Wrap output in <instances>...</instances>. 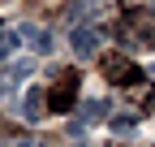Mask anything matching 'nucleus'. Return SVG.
Returning <instances> with one entry per match:
<instances>
[{"label":"nucleus","instance_id":"f257e3e1","mask_svg":"<svg viewBox=\"0 0 155 147\" xmlns=\"http://www.w3.org/2000/svg\"><path fill=\"white\" fill-rule=\"evenodd\" d=\"M69 43H73V56H78V61H86V56H95V52H99V43H104V35L95 30V26H73V35H69Z\"/></svg>","mask_w":155,"mask_h":147},{"label":"nucleus","instance_id":"f03ea898","mask_svg":"<svg viewBox=\"0 0 155 147\" xmlns=\"http://www.w3.org/2000/svg\"><path fill=\"white\" fill-rule=\"evenodd\" d=\"M17 35H26V39H30V48H35V52H43V56L52 52V35H48V30H39V26H22Z\"/></svg>","mask_w":155,"mask_h":147},{"label":"nucleus","instance_id":"7ed1b4c3","mask_svg":"<svg viewBox=\"0 0 155 147\" xmlns=\"http://www.w3.org/2000/svg\"><path fill=\"white\" fill-rule=\"evenodd\" d=\"M104 104H82V117H73V130H82V125H95V121H104Z\"/></svg>","mask_w":155,"mask_h":147},{"label":"nucleus","instance_id":"20e7f679","mask_svg":"<svg viewBox=\"0 0 155 147\" xmlns=\"http://www.w3.org/2000/svg\"><path fill=\"white\" fill-rule=\"evenodd\" d=\"M30 69H35L30 61H13V65L5 69V82H9V87H17V82H26V78H30Z\"/></svg>","mask_w":155,"mask_h":147},{"label":"nucleus","instance_id":"39448f33","mask_svg":"<svg viewBox=\"0 0 155 147\" xmlns=\"http://www.w3.org/2000/svg\"><path fill=\"white\" fill-rule=\"evenodd\" d=\"M39 104H43V95H39V87H30L26 91V108H22L26 121H39Z\"/></svg>","mask_w":155,"mask_h":147},{"label":"nucleus","instance_id":"423d86ee","mask_svg":"<svg viewBox=\"0 0 155 147\" xmlns=\"http://www.w3.org/2000/svg\"><path fill=\"white\" fill-rule=\"evenodd\" d=\"M134 125H138V117H134V113H121V117H112V130H116V134H129Z\"/></svg>","mask_w":155,"mask_h":147},{"label":"nucleus","instance_id":"0eeeda50","mask_svg":"<svg viewBox=\"0 0 155 147\" xmlns=\"http://www.w3.org/2000/svg\"><path fill=\"white\" fill-rule=\"evenodd\" d=\"M13 48H17V30H0V61H5Z\"/></svg>","mask_w":155,"mask_h":147}]
</instances>
